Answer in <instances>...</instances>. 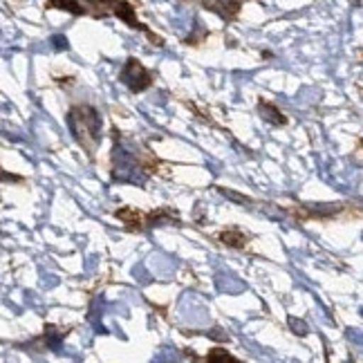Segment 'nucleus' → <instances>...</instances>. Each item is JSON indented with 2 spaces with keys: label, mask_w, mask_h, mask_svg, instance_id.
I'll use <instances>...</instances> for the list:
<instances>
[{
  "label": "nucleus",
  "mask_w": 363,
  "mask_h": 363,
  "mask_svg": "<svg viewBox=\"0 0 363 363\" xmlns=\"http://www.w3.org/2000/svg\"><path fill=\"white\" fill-rule=\"evenodd\" d=\"M206 361H231V363H238V359L227 354V350H222V347H216V350H211V354H206Z\"/></svg>",
  "instance_id": "10"
},
{
  "label": "nucleus",
  "mask_w": 363,
  "mask_h": 363,
  "mask_svg": "<svg viewBox=\"0 0 363 363\" xmlns=\"http://www.w3.org/2000/svg\"><path fill=\"white\" fill-rule=\"evenodd\" d=\"M0 179H11V182H13V179H18V177H11V175H7L3 169H0Z\"/></svg>",
  "instance_id": "14"
},
{
  "label": "nucleus",
  "mask_w": 363,
  "mask_h": 363,
  "mask_svg": "<svg viewBox=\"0 0 363 363\" xmlns=\"http://www.w3.org/2000/svg\"><path fill=\"white\" fill-rule=\"evenodd\" d=\"M119 79L130 92H144V90H148L152 86V72H150V69H146L142 65V61H137V59L125 61Z\"/></svg>",
  "instance_id": "3"
},
{
  "label": "nucleus",
  "mask_w": 363,
  "mask_h": 363,
  "mask_svg": "<svg viewBox=\"0 0 363 363\" xmlns=\"http://www.w3.org/2000/svg\"><path fill=\"white\" fill-rule=\"evenodd\" d=\"M289 328L294 330L298 337H305V334H307V325L303 323V320H298L296 316H289Z\"/></svg>",
  "instance_id": "11"
},
{
  "label": "nucleus",
  "mask_w": 363,
  "mask_h": 363,
  "mask_svg": "<svg viewBox=\"0 0 363 363\" xmlns=\"http://www.w3.org/2000/svg\"><path fill=\"white\" fill-rule=\"evenodd\" d=\"M45 343H48V347H52V350H59V345H61V341L65 339V332H61V330H57L54 325H48L45 328Z\"/></svg>",
  "instance_id": "9"
},
{
  "label": "nucleus",
  "mask_w": 363,
  "mask_h": 363,
  "mask_svg": "<svg viewBox=\"0 0 363 363\" xmlns=\"http://www.w3.org/2000/svg\"><path fill=\"white\" fill-rule=\"evenodd\" d=\"M50 7H59L72 13H92V16H108V13H113V16H119L130 27L148 32L146 27L137 21L133 7L128 3H123V0H50Z\"/></svg>",
  "instance_id": "1"
},
{
  "label": "nucleus",
  "mask_w": 363,
  "mask_h": 363,
  "mask_svg": "<svg viewBox=\"0 0 363 363\" xmlns=\"http://www.w3.org/2000/svg\"><path fill=\"white\" fill-rule=\"evenodd\" d=\"M220 193H222V195H227V198H231V200H238V202H242V204H249V202H251L249 198H245V195H235V193L229 191V189H220Z\"/></svg>",
  "instance_id": "12"
},
{
  "label": "nucleus",
  "mask_w": 363,
  "mask_h": 363,
  "mask_svg": "<svg viewBox=\"0 0 363 363\" xmlns=\"http://www.w3.org/2000/svg\"><path fill=\"white\" fill-rule=\"evenodd\" d=\"M67 125L77 144L92 157L101 142V115L92 106H72L67 113Z\"/></svg>",
  "instance_id": "2"
},
{
  "label": "nucleus",
  "mask_w": 363,
  "mask_h": 363,
  "mask_svg": "<svg viewBox=\"0 0 363 363\" xmlns=\"http://www.w3.org/2000/svg\"><path fill=\"white\" fill-rule=\"evenodd\" d=\"M146 225L144 227H164V225H179V216L175 208H169V206H162L157 211H152L148 216H144Z\"/></svg>",
  "instance_id": "4"
},
{
  "label": "nucleus",
  "mask_w": 363,
  "mask_h": 363,
  "mask_svg": "<svg viewBox=\"0 0 363 363\" xmlns=\"http://www.w3.org/2000/svg\"><path fill=\"white\" fill-rule=\"evenodd\" d=\"M218 240L225 247H231V249H245L247 242H249V238L240 229H225V231H220Z\"/></svg>",
  "instance_id": "8"
},
{
  "label": "nucleus",
  "mask_w": 363,
  "mask_h": 363,
  "mask_svg": "<svg viewBox=\"0 0 363 363\" xmlns=\"http://www.w3.org/2000/svg\"><path fill=\"white\" fill-rule=\"evenodd\" d=\"M54 45H57V50H67V40L61 36H54Z\"/></svg>",
  "instance_id": "13"
},
{
  "label": "nucleus",
  "mask_w": 363,
  "mask_h": 363,
  "mask_svg": "<svg viewBox=\"0 0 363 363\" xmlns=\"http://www.w3.org/2000/svg\"><path fill=\"white\" fill-rule=\"evenodd\" d=\"M204 7L220 13L222 18L231 21L240 11V0H204Z\"/></svg>",
  "instance_id": "5"
},
{
  "label": "nucleus",
  "mask_w": 363,
  "mask_h": 363,
  "mask_svg": "<svg viewBox=\"0 0 363 363\" xmlns=\"http://www.w3.org/2000/svg\"><path fill=\"white\" fill-rule=\"evenodd\" d=\"M128 231H142L144 229V216L137 211V208H130V206H123L115 213Z\"/></svg>",
  "instance_id": "7"
},
{
  "label": "nucleus",
  "mask_w": 363,
  "mask_h": 363,
  "mask_svg": "<svg viewBox=\"0 0 363 363\" xmlns=\"http://www.w3.org/2000/svg\"><path fill=\"white\" fill-rule=\"evenodd\" d=\"M258 113H260V117L267 121L269 125H285L287 123V117L281 113V108L274 106L267 99H260L258 101Z\"/></svg>",
  "instance_id": "6"
}]
</instances>
